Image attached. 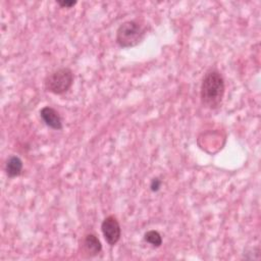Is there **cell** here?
Wrapping results in <instances>:
<instances>
[{"label":"cell","instance_id":"8992f818","mask_svg":"<svg viewBox=\"0 0 261 261\" xmlns=\"http://www.w3.org/2000/svg\"><path fill=\"white\" fill-rule=\"evenodd\" d=\"M82 248L84 254H86L88 257H95L101 252L102 245L99 239L94 233H88L83 240Z\"/></svg>","mask_w":261,"mask_h":261},{"label":"cell","instance_id":"30bf717a","mask_svg":"<svg viewBox=\"0 0 261 261\" xmlns=\"http://www.w3.org/2000/svg\"><path fill=\"white\" fill-rule=\"evenodd\" d=\"M57 3L61 6V7H66V8H70L72 7L73 5L76 4V1H73V0H70V1H67V0H63V1H57Z\"/></svg>","mask_w":261,"mask_h":261},{"label":"cell","instance_id":"3957f363","mask_svg":"<svg viewBox=\"0 0 261 261\" xmlns=\"http://www.w3.org/2000/svg\"><path fill=\"white\" fill-rule=\"evenodd\" d=\"M73 83V73L68 67L58 68L49 73L44 81L46 91L55 95L67 92Z\"/></svg>","mask_w":261,"mask_h":261},{"label":"cell","instance_id":"277c9868","mask_svg":"<svg viewBox=\"0 0 261 261\" xmlns=\"http://www.w3.org/2000/svg\"><path fill=\"white\" fill-rule=\"evenodd\" d=\"M101 230L104 236L105 241L110 245L114 246L120 240L121 237V228L118 220L112 216H107L101 223Z\"/></svg>","mask_w":261,"mask_h":261},{"label":"cell","instance_id":"7a4b0ae2","mask_svg":"<svg viewBox=\"0 0 261 261\" xmlns=\"http://www.w3.org/2000/svg\"><path fill=\"white\" fill-rule=\"evenodd\" d=\"M145 29L136 20L122 22L116 31V43L121 48H130L139 45L145 38Z\"/></svg>","mask_w":261,"mask_h":261},{"label":"cell","instance_id":"5b68a950","mask_svg":"<svg viewBox=\"0 0 261 261\" xmlns=\"http://www.w3.org/2000/svg\"><path fill=\"white\" fill-rule=\"evenodd\" d=\"M40 116L44 123L52 129H62V120L59 113L50 106H45L40 110Z\"/></svg>","mask_w":261,"mask_h":261},{"label":"cell","instance_id":"52a82bcc","mask_svg":"<svg viewBox=\"0 0 261 261\" xmlns=\"http://www.w3.org/2000/svg\"><path fill=\"white\" fill-rule=\"evenodd\" d=\"M22 167V160L16 155H11L5 163V172L8 177H16L21 173Z\"/></svg>","mask_w":261,"mask_h":261},{"label":"cell","instance_id":"9c48e42d","mask_svg":"<svg viewBox=\"0 0 261 261\" xmlns=\"http://www.w3.org/2000/svg\"><path fill=\"white\" fill-rule=\"evenodd\" d=\"M161 185H162L161 179H159L158 177H155L152 179V181L150 184V189L152 192H157L161 188Z\"/></svg>","mask_w":261,"mask_h":261},{"label":"cell","instance_id":"6da1fadb","mask_svg":"<svg viewBox=\"0 0 261 261\" xmlns=\"http://www.w3.org/2000/svg\"><path fill=\"white\" fill-rule=\"evenodd\" d=\"M224 91V80L221 73L215 68L206 71L200 90L202 105L209 109L218 108L221 105Z\"/></svg>","mask_w":261,"mask_h":261},{"label":"cell","instance_id":"ba28073f","mask_svg":"<svg viewBox=\"0 0 261 261\" xmlns=\"http://www.w3.org/2000/svg\"><path fill=\"white\" fill-rule=\"evenodd\" d=\"M144 240L151 244L153 247H160L162 245V237L161 234L154 229L148 230L147 232H145L144 234Z\"/></svg>","mask_w":261,"mask_h":261}]
</instances>
